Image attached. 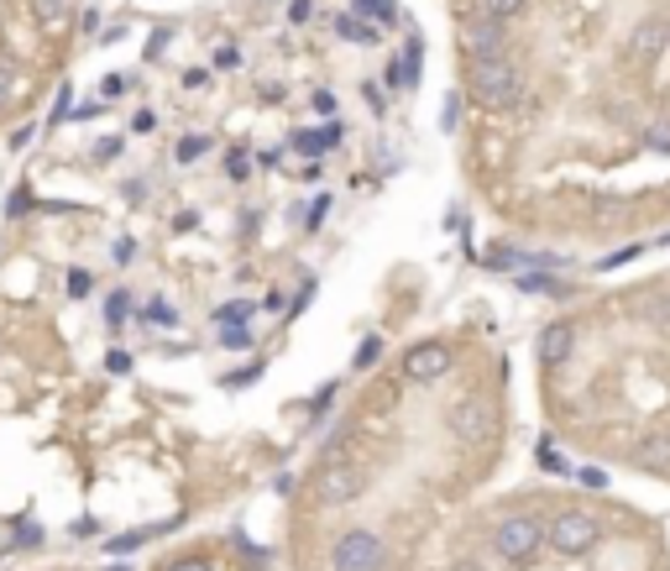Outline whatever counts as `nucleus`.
<instances>
[{"mask_svg":"<svg viewBox=\"0 0 670 571\" xmlns=\"http://www.w3.org/2000/svg\"><path fill=\"white\" fill-rule=\"evenodd\" d=\"M356 5V16H367V22H399V5L393 0H351Z\"/></svg>","mask_w":670,"mask_h":571,"instance_id":"13","label":"nucleus"},{"mask_svg":"<svg viewBox=\"0 0 670 571\" xmlns=\"http://www.w3.org/2000/svg\"><path fill=\"white\" fill-rule=\"evenodd\" d=\"M231 179H246V152H231Z\"/></svg>","mask_w":670,"mask_h":571,"instance_id":"29","label":"nucleus"},{"mask_svg":"<svg viewBox=\"0 0 670 571\" xmlns=\"http://www.w3.org/2000/svg\"><path fill=\"white\" fill-rule=\"evenodd\" d=\"M68 294H89V272H68Z\"/></svg>","mask_w":670,"mask_h":571,"instance_id":"28","label":"nucleus"},{"mask_svg":"<svg viewBox=\"0 0 670 571\" xmlns=\"http://www.w3.org/2000/svg\"><path fill=\"white\" fill-rule=\"evenodd\" d=\"M200 152H204V137H189V142H178V157H184V163H194Z\"/></svg>","mask_w":670,"mask_h":571,"instance_id":"22","label":"nucleus"},{"mask_svg":"<svg viewBox=\"0 0 670 571\" xmlns=\"http://www.w3.org/2000/svg\"><path fill=\"white\" fill-rule=\"evenodd\" d=\"M519 263V252H508V246H493V268H514Z\"/></svg>","mask_w":670,"mask_h":571,"instance_id":"25","label":"nucleus"},{"mask_svg":"<svg viewBox=\"0 0 670 571\" xmlns=\"http://www.w3.org/2000/svg\"><path fill=\"white\" fill-rule=\"evenodd\" d=\"M540 545H545V524L534 513H514V519L497 524V556L514 561V567H529L540 556Z\"/></svg>","mask_w":670,"mask_h":571,"instance_id":"2","label":"nucleus"},{"mask_svg":"<svg viewBox=\"0 0 670 571\" xmlns=\"http://www.w3.org/2000/svg\"><path fill=\"white\" fill-rule=\"evenodd\" d=\"M644 142H649L655 152H670V120H655V126L644 131Z\"/></svg>","mask_w":670,"mask_h":571,"instance_id":"17","label":"nucleus"},{"mask_svg":"<svg viewBox=\"0 0 670 571\" xmlns=\"http://www.w3.org/2000/svg\"><path fill=\"white\" fill-rule=\"evenodd\" d=\"M666 42H670V22L666 16H644L640 27H634V37H629V53L640 63H655L660 53H666Z\"/></svg>","mask_w":670,"mask_h":571,"instance_id":"9","label":"nucleus"},{"mask_svg":"<svg viewBox=\"0 0 670 571\" xmlns=\"http://www.w3.org/2000/svg\"><path fill=\"white\" fill-rule=\"evenodd\" d=\"M246 315H252V304H226V309H220V326H241Z\"/></svg>","mask_w":670,"mask_h":571,"instance_id":"19","label":"nucleus"},{"mask_svg":"<svg viewBox=\"0 0 670 571\" xmlns=\"http://www.w3.org/2000/svg\"><path fill=\"white\" fill-rule=\"evenodd\" d=\"M126 309H131V300H126V294H116V300H111V326H121V320H126Z\"/></svg>","mask_w":670,"mask_h":571,"instance_id":"26","label":"nucleus"},{"mask_svg":"<svg viewBox=\"0 0 670 571\" xmlns=\"http://www.w3.org/2000/svg\"><path fill=\"white\" fill-rule=\"evenodd\" d=\"M382 541L378 535H367V530H351V535H341L336 541V550H330V561H336V571H382Z\"/></svg>","mask_w":670,"mask_h":571,"instance_id":"4","label":"nucleus"},{"mask_svg":"<svg viewBox=\"0 0 670 571\" xmlns=\"http://www.w3.org/2000/svg\"><path fill=\"white\" fill-rule=\"evenodd\" d=\"M462 42H467L471 59H493V53H503V22L488 11H471L462 22Z\"/></svg>","mask_w":670,"mask_h":571,"instance_id":"6","label":"nucleus"},{"mask_svg":"<svg viewBox=\"0 0 670 571\" xmlns=\"http://www.w3.org/2000/svg\"><path fill=\"white\" fill-rule=\"evenodd\" d=\"M336 31H341V37H351V42H378V27H367V22H356V16H341V22H336Z\"/></svg>","mask_w":670,"mask_h":571,"instance_id":"15","label":"nucleus"},{"mask_svg":"<svg viewBox=\"0 0 670 571\" xmlns=\"http://www.w3.org/2000/svg\"><path fill=\"white\" fill-rule=\"evenodd\" d=\"M168 571H210V561H200V556H184V561H174Z\"/></svg>","mask_w":670,"mask_h":571,"instance_id":"27","label":"nucleus"},{"mask_svg":"<svg viewBox=\"0 0 670 571\" xmlns=\"http://www.w3.org/2000/svg\"><path fill=\"white\" fill-rule=\"evenodd\" d=\"M5 94H11V74L0 68V105H5Z\"/></svg>","mask_w":670,"mask_h":571,"instance_id":"32","label":"nucleus"},{"mask_svg":"<svg viewBox=\"0 0 670 571\" xmlns=\"http://www.w3.org/2000/svg\"><path fill=\"white\" fill-rule=\"evenodd\" d=\"M147 320H152V326H174V309H168V304H163V300H152V309H147Z\"/></svg>","mask_w":670,"mask_h":571,"instance_id":"20","label":"nucleus"},{"mask_svg":"<svg viewBox=\"0 0 670 571\" xmlns=\"http://www.w3.org/2000/svg\"><path fill=\"white\" fill-rule=\"evenodd\" d=\"M336 142H341V120H336V126H320V131H299V137H293V148L309 152V157L325 152V148H336Z\"/></svg>","mask_w":670,"mask_h":571,"instance_id":"11","label":"nucleus"},{"mask_svg":"<svg viewBox=\"0 0 670 571\" xmlns=\"http://www.w3.org/2000/svg\"><path fill=\"white\" fill-rule=\"evenodd\" d=\"M257 571H263V567H257Z\"/></svg>","mask_w":670,"mask_h":571,"instance_id":"33","label":"nucleus"},{"mask_svg":"<svg viewBox=\"0 0 670 571\" xmlns=\"http://www.w3.org/2000/svg\"><path fill=\"white\" fill-rule=\"evenodd\" d=\"M451 571H488V567H482L477 556H462V561H456V567H451Z\"/></svg>","mask_w":670,"mask_h":571,"instance_id":"31","label":"nucleus"},{"mask_svg":"<svg viewBox=\"0 0 670 571\" xmlns=\"http://www.w3.org/2000/svg\"><path fill=\"white\" fill-rule=\"evenodd\" d=\"M597 535H603V524H597L592 513H582V509L555 513V524L545 530V541H551L560 556H586V550L597 545Z\"/></svg>","mask_w":670,"mask_h":571,"instance_id":"3","label":"nucleus"},{"mask_svg":"<svg viewBox=\"0 0 670 571\" xmlns=\"http://www.w3.org/2000/svg\"><path fill=\"white\" fill-rule=\"evenodd\" d=\"M168 37H174V27H157V31H152V42H147V59H163Z\"/></svg>","mask_w":670,"mask_h":571,"instance_id":"18","label":"nucleus"},{"mask_svg":"<svg viewBox=\"0 0 670 571\" xmlns=\"http://www.w3.org/2000/svg\"><path fill=\"white\" fill-rule=\"evenodd\" d=\"M147 535H121V541H111V556H126V550H137Z\"/></svg>","mask_w":670,"mask_h":571,"instance_id":"24","label":"nucleus"},{"mask_svg":"<svg viewBox=\"0 0 670 571\" xmlns=\"http://www.w3.org/2000/svg\"><path fill=\"white\" fill-rule=\"evenodd\" d=\"M571 346H577V326H566V320H555L540 331V361L545 367H560V361L571 357Z\"/></svg>","mask_w":670,"mask_h":571,"instance_id":"10","label":"nucleus"},{"mask_svg":"<svg viewBox=\"0 0 670 571\" xmlns=\"http://www.w3.org/2000/svg\"><path fill=\"white\" fill-rule=\"evenodd\" d=\"M451 430H456L462 441H482V435H493V409H488L477 393H467V398L451 404Z\"/></svg>","mask_w":670,"mask_h":571,"instance_id":"7","label":"nucleus"},{"mask_svg":"<svg viewBox=\"0 0 670 571\" xmlns=\"http://www.w3.org/2000/svg\"><path fill=\"white\" fill-rule=\"evenodd\" d=\"M31 5H37V16H42L48 27H63V22H68V16L79 11L74 0H31Z\"/></svg>","mask_w":670,"mask_h":571,"instance_id":"12","label":"nucleus"},{"mask_svg":"<svg viewBox=\"0 0 670 571\" xmlns=\"http://www.w3.org/2000/svg\"><path fill=\"white\" fill-rule=\"evenodd\" d=\"M404 372L414 378V383H435V378H445V372H451V346H440V341L414 346V352L404 357Z\"/></svg>","mask_w":670,"mask_h":571,"instance_id":"8","label":"nucleus"},{"mask_svg":"<svg viewBox=\"0 0 670 571\" xmlns=\"http://www.w3.org/2000/svg\"><path fill=\"white\" fill-rule=\"evenodd\" d=\"M378 357H382V341H367V346L356 352V367H372Z\"/></svg>","mask_w":670,"mask_h":571,"instance_id":"21","label":"nucleus"},{"mask_svg":"<svg viewBox=\"0 0 670 571\" xmlns=\"http://www.w3.org/2000/svg\"><path fill=\"white\" fill-rule=\"evenodd\" d=\"M226 346H231V352H241V346H252V335L241 331V326H226Z\"/></svg>","mask_w":670,"mask_h":571,"instance_id":"23","label":"nucleus"},{"mask_svg":"<svg viewBox=\"0 0 670 571\" xmlns=\"http://www.w3.org/2000/svg\"><path fill=\"white\" fill-rule=\"evenodd\" d=\"M482 11L503 22V16H519V11H524V0H482Z\"/></svg>","mask_w":670,"mask_h":571,"instance_id":"16","label":"nucleus"},{"mask_svg":"<svg viewBox=\"0 0 670 571\" xmlns=\"http://www.w3.org/2000/svg\"><path fill=\"white\" fill-rule=\"evenodd\" d=\"M215 63H220V68H236V63H241V53H236V48H220V59H215Z\"/></svg>","mask_w":670,"mask_h":571,"instance_id":"30","label":"nucleus"},{"mask_svg":"<svg viewBox=\"0 0 670 571\" xmlns=\"http://www.w3.org/2000/svg\"><path fill=\"white\" fill-rule=\"evenodd\" d=\"M640 461H644V467H660V472H670V441H666V435L644 441V446H640Z\"/></svg>","mask_w":670,"mask_h":571,"instance_id":"14","label":"nucleus"},{"mask_svg":"<svg viewBox=\"0 0 670 571\" xmlns=\"http://www.w3.org/2000/svg\"><path fill=\"white\" fill-rule=\"evenodd\" d=\"M315 487H320L325 504H351V498L367 487V472H362V467H351V461H330L320 478H315Z\"/></svg>","mask_w":670,"mask_h":571,"instance_id":"5","label":"nucleus"},{"mask_svg":"<svg viewBox=\"0 0 670 571\" xmlns=\"http://www.w3.org/2000/svg\"><path fill=\"white\" fill-rule=\"evenodd\" d=\"M467 85L488 111H514V105L524 100V79H519V68L503 59V53H493V59H471Z\"/></svg>","mask_w":670,"mask_h":571,"instance_id":"1","label":"nucleus"}]
</instances>
